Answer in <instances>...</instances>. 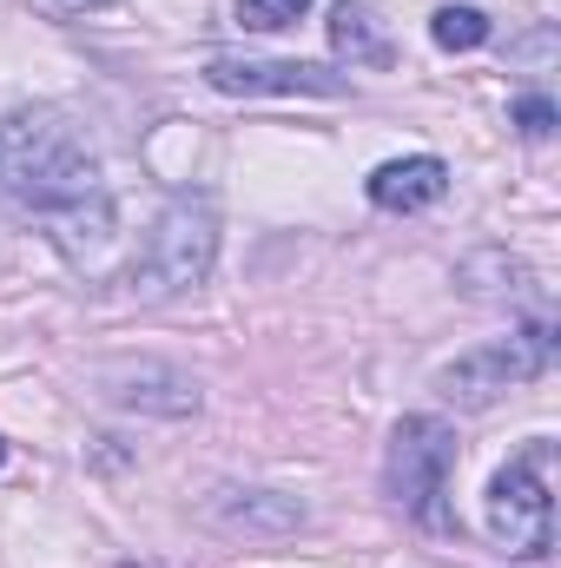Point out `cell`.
<instances>
[{
	"label": "cell",
	"mask_w": 561,
	"mask_h": 568,
	"mask_svg": "<svg viewBox=\"0 0 561 568\" xmlns=\"http://www.w3.org/2000/svg\"><path fill=\"white\" fill-rule=\"evenodd\" d=\"M0 199L27 205L53 225H80L86 212H106L100 199V159L73 113L60 106H13L0 113Z\"/></svg>",
	"instance_id": "1"
},
{
	"label": "cell",
	"mask_w": 561,
	"mask_h": 568,
	"mask_svg": "<svg viewBox=\"0 0 561 568\" xmlns=\"http://www.w3.org/2000/svg\"><path fill=\"white\" fill-rule=\"evenodd\" d=\"M212 258H218V205L205 192H178L152 219V232H145V245H140V258H133L126 278H133L140 297H172V291L205 284Z\"/></svg>",
	"instance_id": "2"
},
{
	"label": "cell",
	"mask_w": 561,
	"mask_h": 568,
	"mask_svg": "<svg viewBox=\"0 0 561 568\" xmlns=\"http://www.w3.org/2000/svg\"><path fill=\"white\" fill-rule=\"evenodd\" d=\"M449 476H456V429L442 417H404L390 436V503L404 516H417L422 529H456L449 523Z\"/></svg>",
	"instance_id": "3"
},
{
	"label": "cell",
	"mask_w": 561,
	"mask_h": 568,
	"mask_svg": "<svg viewBox=\"0 0 561 568\" xmlns=\"http://www.w3.org/2000/svg\"><path fill=\"white\" fill-rule=\"evenodd\" d=\"M549 357H555V331H549V324H529V331L496 337V344H482V351L456 357L449 371H436V390H442L449 404H462V410H489L509 384L542 377V371H549Z\"/></svg>",
	"instance_id": "4"
},
{
	"label": "cell",
	"mask_w": 561,
	"mask_h": 568,
	"mask_svg": "<svg viewBox=\"0 0 561 568\" xmlns=\"http://www.w3.org/2000/svg\"><path fill=\"white\" fill-rule=\"evenodd\" d=\"M542 443L522 449L496 483H489V536L502 542V556L516 562H542L549 542H555V503H549V483H542Z\"/></svg>",
	"instance_id": "5"
},
{
	"label": "cell",
	"mask_w": 561,
	"mask_h": 568,
	"mask_svg": "<svg viewBox=\"0 0 561 568\" xmlns=\"http://www.w3.org/2000/svg\"><path fill=\"white\" fill-rule=\"evenodd\" d=\"M205 80L218 87V93H238V100H252V93H290V100H337V93H350V73H337V67H310V60H238V53H212L205 60Z\"/></svg>",
	"instance_id": "6"
},
{
	"label": "cell",
	"mask_w": 561,
	"mask_h": 568,
	"mask_svg": "<svg viewBox=\"0 0 561 568\" xmlns=\"http://www.w3.org/2000/svg\"><path fill=\"white\" fill-rule=\"evenodd\" d=\"M449 192V165L442 159H390V165H377L370 172V205H384V212H422V205H436Z\"/></svg>",
	"instance_id": "7"
},
{
	"label": "cell",
	"mask_w": 561,
	"mask_h": 568,
	"mask_svg": "<svg viewBox=\"0 0 561 568\" xmlns=\"http://www.w3.org/2000/svg\"><path fill=\"white\" fill-rule=\"evenodd\" d=\"M212 516L225 529H252V536H290V529H304V503L272 496V489H225L212 503Z\"/></svg>",
	"instance_id": "8"
},
{
	"label": "cell",
	"mask_w": 561,
	"mask_h": 568,
	"mask_svg": "<svg viewBox=\"0 0 561 568\" xmlns=\"http://www.w3.org/2000/svg\"><path fill=\"white\" fill-rule=\"evenodd\" d=\"M330 47H337V60H350V67H384V60H390V40H384L377 13H370L364 0H337V7H330Z\"/></svg>",
	"instance_id": "9"
},
{
	"label": "cell",
	"mask_w": 561,
	"mask_h": 568,
	"mask_svg": "<svg viewBox=\"0 0 561 568\" xmlns=\"http://www.w3.org/2000/svg\"><path fill=\"white\" fill-rule=\"evenodd\" d=\"M429 33H436L442 53H469V47L489 40V13H476V7H442V13L429 20Z\"/></svg>",
	"instance_id": "10"
},
{
	"label": "cell",
	"mask_w": 561,
	"mask_h": 568,
	"mask_svg": "<svg viewBox=\"0 0 561 568\" xmlns=\"http://www.w3.org/2000/svg\"><path fill=\"white\" fill-rule=\"evenodd\" d=\"M310 13V0H238V20L252 33H272V27H297Z\"/></svg>",
	"instance_id": "11"
},
{
	"label": "cell",
	"mask_w": 561,
	"mask_h": 568,
	"mask_svg": "<svg viewBox=\"0 0 561 568\" xmlns=\"http://www.w3.org/2000/svg\"><path fill=\"white\" fill-rule=\"evenodd\" d=\"M516 126H522L529 140H549V133H555V106H549L542 93H522V100H516Z\"/></svg>",
	"instance_id": "12"
},
{
	"label": "cell",
	"mask_w": 561,
	"mask_h": 568,
	"mask_svg": "<svg viewBox=\"0 0 561 568\" xmlns=\"http://www.w3.org/2000/svg\"><path fill=\"white\" fill-rule=\"evenodd\" d=\"M53 7H67V13H86V7H113V0H53Z\"/></svg>",
	"instance_id": "13"
}]
</instances>
